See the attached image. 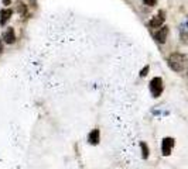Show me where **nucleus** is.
Masks as SVG:
<instances>
[{"instance_id":"obj_1","label":"nucleus","mask_w":188,"mask_h":169,"mask_svg":"<svg viewBox=\"0 0 188 169\" xmlns=\"http://www.w3.org/2000/svg\"><path fill=\"white\" fill-rule=\"evenodd\" d=\"M188 65V58L181 52H174L168 57V66L174 72H183Z\"/></svg>"},{"instance_id":"obj_2","label":"nucleus","mask_w":188,"mask_h":169,"mask_svg":"<svg viewBox=\"0 0 188 169\" xmlns=\"http://www.w3.org/2000/svg\"><path fill=\"white\" fill-rule=\"evenodd\" d=\"M163 79L159 78V76H156V78L151 79L150 82V92L153 97H159L161 93H163Z\"/></svg>"},{"instance_id":"obj_3","label":"nucleus","mask_w":188,"mask_h":169,"mask_svg":"<svg viewBox=\"0 0 188 169\" xmlns=\"http://www.w3.org/2000/svg\"><path fill=\"white\" fill-rule=\"evenodd\" d=\"M174 147V138L171 137H166L161 142V152H163L164 157H168L171 154V149Z\"/></svg>"},{"instance_id":"obj_4","label":"nucleus","mask_w":188,"mask_h":169,"mask_svg":"<svg viewBox=\"0 0 188 169\" xmlns=\"http://www.w3.org/2000/svg\"><path fill=\"white\" fill-rule=\"evenodd\" d=\"M2 40H3L6 44H14L16 42V33H14V28L13 27H9L6 31L2 35Z\"/></svg>"},{"instance_id":"obj_5","label":"nucleus","mask_w":188,"mask_h":169,"mask_svg":"<svg viewBox=\"0 0 188 169\" xmlns=\"http://www.w3.org/2000/svg\"><path fill=\"white\" fill-rule=\"evenodd\" d=\"M167 35H168V27L167 25H163L160 30H157V33L154 34V38H156V41L157 42L164 44L166 40H167Z\"/></svg>"},{"instance_id":"obj_6","label":"nucleus","mask_w":188,"mask_h":169,"mask_svg":"<svg viewBox=\"0 0 188 169\" xmlns=\"http://www.w3.org/2000/svg\"><path fill=\"white\" fill-rule=\"evenodd\" d=\"M164 20H166V17H164V11H160L157 16H154L150 21H149V25H150V27H153V28H159V27H161V24L164 23Z\"/></svg>"},{"instance_id":"obj_7","label":"nucleus","mask_w":188,"mask_h":169,"mask_svg":"<svg viewBox=\"0 0 188 169\" xmlns=\"http://www.w3.org/2000/svg\"><path fill=\"white\" fill-rule=\"evenodd\" d=\"M99 141H101V132H99L98 128H95L92 131L89 132V135H88V142L92 145H98Z\"/></svg>"},{"instance_id":"obj_8","label":"nucleus","mask_w":188,"mask_h":169,"mask_svg":"<svg viewBox=\"0 0 188 169\" xmlns=\"http://www.w3.org/2000/svg\"><path fill=\"white\" fill-rule=\"evenodd\" d=\"M12 10L10 8H2L0 10V25H4L7 23V20L12 17Z\"/></svg>"},{"instance_id":"obj_9","label":"nucleus","mask_w":188,"mask_h":169,"mask_svg":"<svg viewBox=\"0 0 188 169\" xmlns=\"http://www.w3.org/2000/svg\"><path fill=\"white\" fill-rule=\"evenodd\" d=\"M140 148H142V158L143 159H147L150 152H149V147L146 142H140Z\"/></svg>"},{"instance_id":"obj_10","label":"nucleus","mask_w":188,"mask_h":169,"mask_svg":"<svg viewBox=\"0 0 188 169\" xmlns=\"http://www.w3.org/2000/svg\"><path fill=\"white\" fill-rule=\"evenodd\" d=\"M149 69H150V66H149V65H146V66H144V68H143V69L140 70V76H142V78H144V76L147 75Z\"/></svg>"},{"instance_id":"obj_11","label":"nucleus","mask_w":188,"mask_h":169,"mask_svg":"<svg viewBox=\"0 0 188 169\" xmlns=\"http://www.w3.org/2000/svg\"><path fill=\"white\" fill-rule=\"evenodd\" d=\"M143 3L147 4V6H150V7H151V6H154V4L157 3V0H143Z\"/></svg>"},{"instance_id":"obj_12","label":"nucleus","mask_w":188,"mask_h":169,"mask_svg":"<svg viewBox=\"0 0 188 169\" xmlns=\"http://www.w3.org/2000/svg\"><path fill=\"white\" fill-rule=\"evenodd\" d=\"M19 11H20V13H23V14H24V13H26V6H24V4H23V3H20V4H19Z\"/></svg>"},{"instance_id":"obj_13","label":"nucleus","mask_w":188,"mask_h":169,"mask_svg":"<svg viewBox=\"0 0 188 169\" xmlns=\"http://www.w3.org/2000/svg\"><path fill=\"white\" fill-rule=\"evenodd\" d=\"M2 52H3V40L0 37V55H2Z\"/></svg>"},{"instance_id":"obj_14","label":"nucleus","mask_w":188,"mask_h":169,"mask_svg":"<svg viewBox=\"0 0 188 169\" xmlns=\"http://www.w3.org/2000/svg\"><path fill=\"white\" fill-rule=\"evenodd\" d=\"M2 2H3V4H4V6H9V4L12 3V0H2Z\"/></svg>"},{"instance_id":"obj_15","label":"nucleus","mask_w":188,"mask_h":169,"mask_svg":"<svg viewBox=\"0 0 188 169\" xmlns=\"http://www.w3.org/2000/svg\"><path fill=\"white\" fill-rule=\"evenodd\" d=\"M31 2H33V0H31Z\"/></svg>"}]
</instances>
